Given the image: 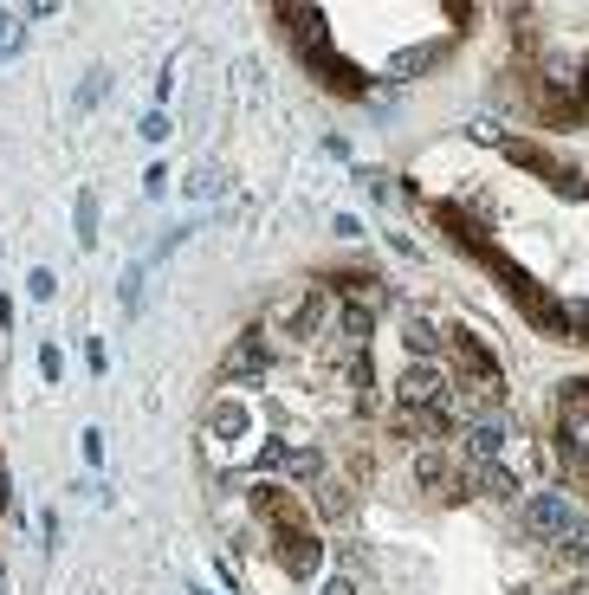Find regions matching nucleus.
<instances>
[{"label":"nucleus","instance_id":"nucleus-1","mask_svg":"<svg viewBox=\"0 0 589 595\" xmlns=\"http://www.w3.org/2000/svg\"><path fill=\"white\" fill-rule=\"evenodd\" d=\"M246 427H253V414H246V401L221 395V401L208 408V421H201V440H208V453H214V460L227 466V447H234V440L246 434Z\"/></svg>","mask_w":589,"mask_h":595},{"label":"nucleus","instance_id":"nucleus-2","mask_svg":"<svg viewBox=\"0 0 589 595\" xmlns=\"http://www.w3.org/2000/svg\"><path fill=\"white\" fill-rule=\"evenodd\" d=\"M182 195H188V201L221 195V175H214V169H188V175H182Z\"/></svg>","mask_w":589,"mask_h":595},{"label":"nucleus","instance_id":"nucleus-3","mask_svg":"<svg viewBox=\"0 0 589 595\" xmlns=\"http://www.w3.org/2000/svg\"><path fill=\"white\" fill-rule=\"evenodd\" d=\"M91 240H98V201L78 195V246H91Z\"/></svg>","mask_w":589,"mask_h":595},{"label":"nucleus","instance_id":"nucleus-4","mask_svg":"<svg viewBox=\"0 0 589 595\" xmlns=\"http://www.w3.org/2000/svg\"><path fill=\"white\" fill-rule=\"evenodd\" d=\"M78 453H85V466H104V434H98V427L78 434Z\"/></svg>","mask_w":589,"mask_h":595},{"label":"nucleus","instance_id":"nucleus-5","mask_svg":"<svg viewBox=\"0 0 589 595\" xmlns=\"http://www.w3.org/2000/svg\"><path fill=\"white\" fill-rule=\"evenodd\" d=\"M0 52H7V59L20 52V26H13V7H0Z\"/></svg>","mask_w":589,"mask_h":595},{"label":"nucleus","instance_id":"nucleus-6","mask_svg":"<svg viewBox=\"0 0 589 595\" xmlns=\"http://www.w3.org/2000/svg\"><path fill=\"white\" fill-rule=\"evenodd\" d=\"M136 298H143V266L123 272V311H136Z\"/></svg>","mask_w":589,"mask_h":595},{"label":"nucleus","instance_id":"nucleus-7","mask_svg":"<svg viewBox=\"0 0 589 595\" xmlns=\"http://www.w3.org/2000/svg\"><path fill=\"white\" fill-rule=\"evenodd\" d=\"M318 595H356V576L350 570H337V576H324V589Z\"/></svg>","mask_w":589,"mask_h":595},{"label":"nucleus","instance_id":"nucleus-8","mask_svg":"<svg viewBox=\"0 0 589 595\" xmlns=\"http://www.w3.org/2000/svg\"><path fill=\"white\" fill-rule=\"evenodd\" d=\"M26 292H33V298H52L59 285H52V272H39V266H33V272H26Z\"/></svg>","mask_w":589,"mask_h":595},{"label":"nucleus","instance_id":"nucleus-9","mask_svg":"<svg viewBox=\"0 0 589 595\" xmlns=\"http://www.w3.org/2000/svg\"><path fill=\"white\" fill-rule=\"evenodd\" d=\"M85 363H91V376H98V369H104V363H111V350H104V343H98V337H85Z\"/></svg>","mask_w":589,"mask_h":595},{"label":"nucleus","instance_id":"nucleus-10","mask_svg":"<svg viewBox=\"0 0 589 595\" xmlns=\"http://www.w3.org/2000/svg\"><path fill=\"white\" fill-rule=\"evenodd\" d=\"M143 136H149V143H162V136H169V117H162V110H156V117H143Z\"/></svg>","mask_w":589,"mask_h":595},{"label":"nucleus","instance_id":"nucleus-11","mask_svg":"<svg viewBox=\"0 0 589 595\" xmlns=\"http://www.w3.org/2000/svg\"><path fill=\"white\" fill-rule=\"evenodd\" d=\"M188 595H208V589H188Z\"/></svg>","mask_w":589,"mask_h":595}]
</instances>
